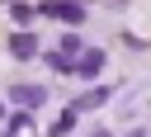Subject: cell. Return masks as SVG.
<instances>
[{"mask_svg": "<svg viewBox=\"0 0 151 137\" xmlns=\"http://www.w3.org/2000/svg\"><path fill=\"white\" fill-rule=\"evenodd\" d=\"M104 61H109V57H104L99 47H85V52L76 57V76H80V80H94V76L104 71Z\"/></svg>", "mask_w": 151, "mask_h": 137, "instance_id": "obj_1", "label": "cell"}, {"mask_svg": "<svg viewBox=\"0 0 151 137\" xmlns=\"http://www.w3.org/2000/svg\"><path fill=\"white\" fill-rule=\"evenodd\" d=\"M42 19H66V24H85V5H38Z\"/></svg>", "mask_w": 151, "mask_h": 137, "instance_id": "obj_2", "label": "cell"}, {"mask_svg": "<svg viewBox=\"0 0 151 137\" xmlns=\"http://www.w3.org/2000/svg\"><path fill=\"white\" fill-rule=\"evenodd\" d=\"M9 99H14V104H24V109H42L47 90H42V85H9Z\"/></svg>", "mask_w": 151, "mask_h": 137, "instance_id": "obj_3", "label": "cell"}, {"mask_svg": "<svg viewBox=\"0 0 151 137\" xmlns=\"http://www.w3.org/2000/svg\"><path fill=\"white\" fill-rule=\"evenodd\" d=\"M104 99H113V90H109V85H94V90H85V94H80L71 109H76V113H85V109H99Z\"/></svg>", "mask_w": 151, "mask_h": 137, "instance_id": "obj_4", "label": "cell"}, {"mask_svg": "<svg viewBox=\"0 0 151 137\" xmlns=\"http://www.w3.org/2000/svg\"><path fill=\"white\" fill-rule=\"evenodd\" d=\"M9 52H14L19 61H28V57H38V38H33V33H14V38H9Z\"/></svg>", "mask_w": 151, "mask_h": 137, "instance_id": "obj_5", "label": "cell"}, {"mask_svg": "<svg viewBox=\"0 0 151 137\" xmlns=\"http://www.w3.org/2000/svg\"><path fill=\"white\" fill-rule=\"evenodd\" d=\"M9 19L14 24H28V19H38V5H9Z\"/></svg>", "mask_w": 151, "mask_h": 137, "instance_id": "obj_6", "label": "cell"}, {"mask_svg": "<svg viewBox=\"0 0 151 137\" xmlns=\"http://www.w3.org/2000/svg\"><path fill=\"white\" fill-rule=\"evenodd\" d=\"M71 128H76V109H66V113H61V118L52 123V137H66Z\"/></svg>", "mask_w": 151, "mask_h": 137, "instance_id": "obj_7", "label": "cell"}, {"mask_svg": "<svg viewBox=\"0 0 151 137\" xmlns=\"http://www.w3.org/2000/svg\"><path fill=\"white\" fill-rule=\"evenodd\" d=\"M57 52H61V57H66V61H71V57H80V38H76V33H66V38H61V47H57Z\"/></svg>", "mask_w": 151, "mask_h": 137, "instance_id": "obj_8", "label": "cell"}, {"mask_svg": "<svg viewBox=\"0 0 151 137\" xmlns=\"http://www.w3.org/2000/svg\"><path fill=\"white\" fill-rule=\"evenodd\" d=\"M47 66H52V71H76V61H66L61 52H47Z\"/></svg>", "mask_w": 151, "mask_h": 137, "instance_id": "obj_9", "label": "cell"}, {"mask_svg": "<svg viewBox=\"0 0 151 137\" xmlns=\"http://www.w3.org/2000/svg\"><path fill=\"white\" fill-rule=\"evenodd\" d=\"M90 137H113V132H104V128H94V132H90Z\"/></svg>", "mask_w": 151, "mask_h": 137, "instance_id": "obj_10", "label": "cell"}, {"mask_svg": "<svg viewBox=\"0 0 151 137\" xmlns=\"http://www.w3.org/2000/svg\"><path fill=\"white\" fill-rule=\"evenodd\" d=\"M0 113H5V109H0Z\"/></svg>", "mask_w": 151, "mask_h": 137, "instance_id": "obj_11", "label": "cell"}]
</instances>
